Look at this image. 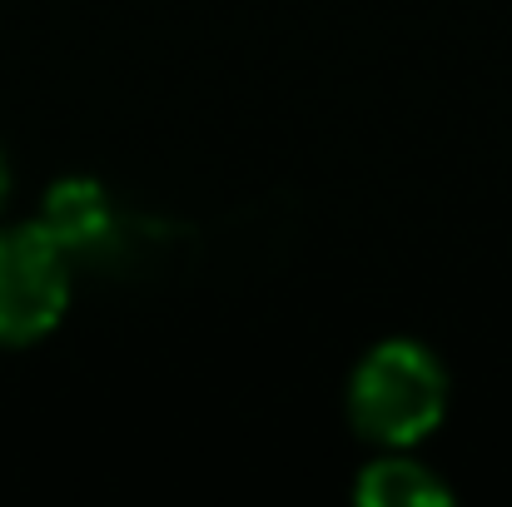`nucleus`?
Segmentation results:
<instances>
[{"label":"nucleus","mask_w":512,"mask_h":507,"mask_svg":"<svg viewBox=\"0 0 512 507\" xmlns=\"http://www.w3.org/2000/svg\"><path fill=\"white\" fill-rule=\"evenodd\" d=\"M5 189H10V169H5V155H0V199H5Z\"/></svg>","instance_id":"nucleus-5"},{"label":"nucleus","mask_w":512,"mask_h":507,"mask_svg":"<svg viewBox=\"0 0 512 507\" xmlns=\"http://www.w3.org/2000/svg\"><path fill=\"white\" fill-rule=\"evenodd\" d=\"M65 259L70 254L40 224L0 229V343L5 348L35 343L60 324L70 304Z\"/></svg>","instance_id":"nucleus-2"},{"label":"nucleus","mask_w":512,"mask_h":507,"mask_svg":"<svg viewBox=\"0 0 512 507\" xmlns=\"http://www.w3.org/2000/svg\"><path fill=\"white\" fill-rule=\"evenodd\" d=\"M353 493H358V503H368V507H443V503H453L448 483H438V478H433L423 463H413V458H378V463H368Z\"/></svg>","instance_id":"nucleus-4"},{"label":"nucleus","mask_w":512,"mask_h":507,"mask_svg":"<svg viewBox=\"0 0 512 507\" xmlns=\"http://www.w3.org/2000/svg\"><path fill=\"white\" fill-rule=\"evenodd\" d=\"M448 413V373L443 363L413 343L388 338L368 348L348 378V418L378 448H408L428 438Z\"/></svg>","instance_id":"nucleus-1"},{"label":"nucleus","mask_w":512,"mask_h":507,"mask_svg":"<svg viewBox=\"0 0 512 507\" xmlns=\"http://www.w3.org/2000/svg\"><path fill=\"white\" fill-rule=\"evenodd\" d=\"M110 194L95 184V179H60L50 194H45V209H40V229L65 249V254H80V249H95L105 234H110Z\"/></svg>","instance_id":"nucleus-3"}]
</instances>
